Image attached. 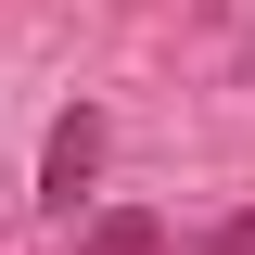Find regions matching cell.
<instances>
[{"mask_svg":"<svg viewBox=\"0 0 255 255\" xmlns=\"http://www.w3.org/2000/svg\"><path fill=\"white\" fill-rule=\"evenodd\" d=\"M102 179V115L77 102V115H51V140H38V204L51 217H77V191Z\"/></svg>","mask_w":255,"mask_h":255,"instance_id":"1","label":"cell"},{"mask_svg":"<svg viewBox=\"0 0 255 255\" xmlns=\"http://www.w3.org/2000/svg\"><path fill=\"white\" fill-rule=\"evenodd\" d=\"M64 255H166V217H153V204H102Z\"/></svg>","mask_w":255,"mask_h":255,"instance_id":"2","label":"cell"},{"mask_svg":"<svg viewBox=\"0 0 255 255\" xmlns=\"http://www.w3.org/2000/svg\"><path fill=\"white\" fill-rule=\"evenodd\" d=\"M179 255H255V204H243V217H217V230H191Z\"/></svg>","mask_w":255,"mask_h":255,"instance_id":"3","label":"cell"}]
</instances>
